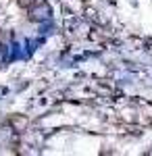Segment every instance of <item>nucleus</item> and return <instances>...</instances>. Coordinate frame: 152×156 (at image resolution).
I'll use <instances>...</instances> for the list:
<instances>
[{"label": "nucleus", "instance_id": "1", "mask_svg": "<svg viewBox=\"0 0 152 156\" xmlns=\"http://www.w3.org/2000/svg\"><path fill=\"white\" fill-rule=\"evenodd\" d=\"M27 11H29V15L34 17L35 21H40V23H46V21H50V17H52L50 4H48L46 0H35Z\"/></svg>", "mask_w": 152, "mask_h": 156}]
</instances>
